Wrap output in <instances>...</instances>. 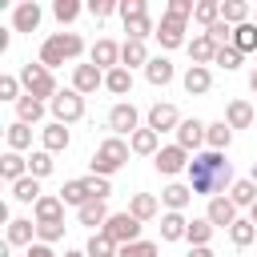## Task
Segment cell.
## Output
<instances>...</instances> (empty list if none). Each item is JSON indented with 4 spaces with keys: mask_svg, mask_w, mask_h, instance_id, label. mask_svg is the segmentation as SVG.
<instances>
[{
    "mask_svg": "<svg viewBox=\"0 0 257 257\" xmlns=\"http://www.w3.org/2000/svg\"><path fill=\"white\" fill-rule=\"evenodd\" d=\"M40 16H44V12H40L36 0H20V4L12 8V28H16V32H36V28H40Z\"/></svg>",
    "mask_w": 257,
    "mask_h": 257,
    "instance_id": "cell-15",
    "label": "cell"
},
{
    "mask_svg": "<svg viewBox=\"0 0 257 257\" xmlns=\"http://www.w3.org/2000/svg\"><path fill=\"white\" fill-rule=\"evenodd\" d=\"M193 201V189L189 185H177V181H169L165 189H161V205H165V213H185V205Z\"/></svg>",
    "mask_w": 257,
    "mask_h": 257,
    "instance_id": "cell-21",
    "label": "cell"
},
{
    "mask_svg": "<svg viewBox=\"0 0 257 257\" xmlns=\"http://www.w3.org/2000/svg\"><path fill=\"white\" fill-rule=\"evenodd\" d=\"M32 217H36V225L64 221V201H60V193H44V197L32 205Z\"/></svg>",
    "mask_w": 257,
    "mask_h": 257,
    "instance_id": "cell-16",
    "label": "cell"
},
{
    "mask_svg": "<svg viewBox=\"0 0 257 257\" xmlns=\"http://www.w3.org/2000/svg\"><path fill=\"white\" fill-rule=\"evenodd\" d=\"M189 161H193V153H185L177 141H173V145H161V153L153 157V165H157V173H161V177H177V173H189Z\"/></svg>",
    "mask_w": 257,
    "mask_h": 257,
    "instance_id": "cell-8",
    "label": "cell"
},
{
    "mask_svg": "<svg viewBox=\"0 0 257 257\" xmlns=\"http://www.w3.org/2000/svg\"><path fill=\"white\" fill-rule=\"evenodd\" d=\"M253 237H257V225H253L249 217H237L233 229H229V241H233L237 249H245V245H253Z\"/></svg>",
    "mask_w": 257,
    "mask_h": 257,
    "instance_id": "cell-42",
    "label": "cell"
},
{
    "mask_svg": "<svg viewBox=\"0 0 257 257\" xmlns=\"http://www.w3.org/2000/svg\"><path fill=\"white\" fill-rule=\"evenodd\" d=\"M205 145H209L213 153H225V149L233 145V128H229L225 120H213V124H209V133H205Z\"/></svg>",
    "mask_w": 257,
    "mask_h": 257,
    "instance_id": "cell-33",
    "label": "cell"
},
{
    "mask_svg": "<svg viewBox=\"0 0 257 257\" xmlns=\"http://www.w3.org/2000/svg\"><path fill=\"white\" fill-rule=\"evenodd\" d=\"M60 201H64V205H76V209H84V205L92 201V193H88V181H84V177H76V181H64V185H60Z\"/></svg>",
    "mask_w": 257,
    "mask_h": 257,
    "instance_id": "cell-30",
    "label": "cell"
},
{
    "mask_svg": "<svg viewBox=\"0 0 257 257\" xmlns=\"http://www.w3.org/2000/svg\"><path fill=\"white\" fill-rule=\"evenodd\" d=\"M128 213L145 225V221H153V217L161 213V201H157L153 193H133V197H128Z\"/></svg>",
    "mask_w": 257,
    "mask_h": 257,
    "instance_id": "cell-26",
    "label": "cell"
},
{
    "mask_svg": "<svg viewBox=\"0 0 257 257\" xmlns=\"http://www.w3.org/2000/svg\"><path fill=\"white\" fill-rule=\"evenodd\" d=\"M205 217L213 221V229H233V221H237V205H233L229 197H213L209 209H205Z\"/></svg>",
    "mask_w": 257,
    "mask_h": 257,
    "instance_id": "cell-18",
    "label": "cell"
},
{
    "mask_svg": "<svg viewBox=\"0 0 257 257\" xmlns=\"http://www.w3.org/2000/svg\"><path fill=\"white\" fill-rule=\"evenodd\" d=\"M120 8V0H88V16L92 20H104V16H112Z\"/></svg>",
    "mask_w": 257,
    "mask_h": 257,
    "instance_id": "cell-52",
    "label": "cell"
},
{
    "mask_svg": "<svg viewBox=\"0 0 257 257\" xmlns=\"http://www.w3.org/2000/svg\"><path fill=\"white\" fill-rule=\"evenodd\" d=\"M100 233H108V237H112V241L124 249V245L141 241V221H137V217L124 209V213H112V217L104 221V229H100Z\"/></svg>",
    "mask_w": 257,
    "mask_h": 257,
    "instance_id": "cell-6",
    "label": "cell"
},
{
    "mask_svg": "<svg viewBox=\"0 0 257 257\" xmlns=\"http://www.w3.org/2000/svg\"><path fill=\"white\" fill-rule=\"evenodd\" d=\"M120 257H157V241H133V245H124L120 249Z\"/></svg>",
    "mask_w": 257,
    "mask_h": 257,
    "instance_id": "cell-51",
    "label": "cell"
},
{
    "mask_svg": "<svg viewBox=\"0 0 257 257\" xmlns=\"http://www.w3.org/2000/svg\"><path fill=\"white\" fill-rule=\"evenodd\" d=\"M84 181H88V193H92V201H108V197H112V181H108V177H96V173H88Z\"/></svg>",
    "mask_w": 257,
    "mask_h": 257,
    "instance_id": "cell-47",
    "label": "cell"
},
{
    "mask_svg": "<svg viewBox=\"0 0 257 257\" xmlns=\"http://www.w3.org/2000/svg\"><path fill=\"white\" fill-rule=\"evenodd\" d=\"M116 12H120V20L128 24V20H137V16H149V4H145V0H120Z\"/></svg>",
    "mask_w": 257,
    "mask_h": 257,
    "instance_id": "cell-50",
    "label": "cell"
},
{
    "mask_svg": "<svg viewBox=\"0 0 257 257\" xmlns=\"http://www.w3.org/2000/svg\"><path fill=\"white\" fill-rule=\"evenodd\" d=\"M40 145H44L48 153H64V149L72 145V133H68V124H56V120H48V124L40 128Z\"/></svg>",
    "mask_w": 257,
    "mask_h": 257,
    "instance_id": "cell-20",
    "label": "cell"
},
{
    "mask_svg": "<svg viewBox=\"0 0 257 257\" xmlns=\"http://www.w3.org/2000/svg\"><path fill=\"white\" fill-rule=\"evenodd\" d=\"M253 24H257V16H253Z\"/></svg>",
    "mask_w": 257,
    "mask_h": 257,
    "instance_id": "cell-60",
    "label": "cell"
},
{
    "mask_svg": "<svg viewBox=\"0 0 257 257\" xmlns=\"http://www.w3.org/2000/svg\"><path fill=\"white\" fill-rule=\"evenodd\" d=\"M24 257H56V253H52V245H40V241H36V245L24 249Z\"/></svg>",
    "mask_w": 257,
    "mask_h": 257,
    "instance_id": "cell-54",
    "label": "cell"
},
{
    "mask_svg": "<svg viewBox=\"0 0 257 257\" xmlns=\"http://www.w3.org/2000/svg\"><path fill=\"white\" fill-rule=\"evenodd\" d=\"M153 56H149V48H145V40H124L120 44V68H145Z\"/></svg>",
    "mask_w": 257,
    "mask_h": 257,
    "instance_id": "cell-23",
    "label": "cell"
},
{
    "mask_svg": "<svg viewBox=\"0 0 257 257\" xmlns=\"http://www.w3.org/2000/svg\"><path fill=\"white\" fill-rule=\"evenodd\" d=\"M249 221H253V225H257V205H253V209H249Z\"/></svg>",
    "mask_w": 257,
    "mask_h": 257,
    "instance_id": "cell-59",
    "label": "cell"
},
{
    "mask_svg": "<svg viewBox=\"0 0 257 257\" xmlns=\"http://www.w3.org/2000/svg\"><path fill=\"white\" fill-rule=\"evenodd\" d=\"M104 88H108L112 96H128V92H133V72H128V68H112V72H104Z\"/></svg>",
    "mask_w": 257,
    "mask_h": 257,
    "instance_id": "cell-37",
    "label": "cell"
},
{
    "mask_svg": "<svg viewBox=\"0 0 257 257\" xmlns=\"http://www.w3.org/2000/svg\"><path fill=\"white\" fill-rule=\"evenodd\" d=\"M108 217H112V213H108V205H104V201H88L84 209H76V221H80V225H88L92 233H100Z\"/></svg>",
    "mask_w": 257,
    "mask_h": 257,
    "instance_id": "cell-27",
    "label": "cell"
},
{
    "mask_svg": "<svg viewBox=\"0 0 257 257\" xmlns=\"http://www.w3.org/2000/svg\"><path fill=\"white\" fill-rule=\"evenodd\" d=\"M185 48H189L193 64H201V68H209V64H213V56H217V44H213V40H209L205 32H197V36H193V40H189Z\"/></svg>",
    "mask_w": 257,
    "mask_h": 257,
    "instance_id": "cell-28",
    "label": "cell"
},
{
    "mask_svg": "<svg viewBox=\"0 0 257 257\" xmlns=\"http://www.w3.org/2000/svg\"><path fill=\"white\" fill-rule=\"evenodd\" d=\"M189 257H213V249L209 245H197V249H189Z\"/></svg>",
    "mask_w": 257,
    "mask_h": 257,
    "instance_id": "cell-55",
    "label": "cell"
},
{
    "mask_svg": "<svg viewBox=\"0 0 257 257\" xmlns=\"http://www.w3.org/2000/svg\"><path fill=\"white\" fill-rule=\"evenodd\" d=\"M193 8H197L193 0H169L165 12H169V16H181V20H193Z\"/></svg>",
    "mask_w": 257,
    "mask_h": 257,
    "instance_id": "cell-53",
    "label": "cell"
},
{
    "mask_svg": "<svg viewBox=\"0 0 257 257\" xmlns=\"http://www.w3.org/2000/svg\"><path fill=\"white\" fill-rule=\"evenodd\" d=\"M128 149H133L137 157H157V153H161V133H153V128H137V133L128 137Z\"/></svg>",
    "mask_w": 257,
    "mask_h": 257,
    "instance_id": "cell-24",
    "label": "cell"
},
{
    "mask_svg": "<svg viewBox=\"0 0 257 257\" xmlns=\"http://www.w3.org/2000/svg\"><path fill=\"white\" fill-rule=\"evenodd\" d=\"M185 237H189L185 213H161V241H185Z\"/></svg>",
    "mask_w": 257,
    "mask_h": 257,
    "instance_id": "cell-31",
    "label": "cell"
},
{
    "mask_svg": "<svg viewBox=\"0 0 257 257\" xmlns=\"http://www.w3.org/2000/svg\"><path fill=\"white\" fill-rule=\"evenodd\" d=\"M0 177H4L8 185L24 181V177H28V157H24V153H4V157H0Z\"/></svg>",
    "mask_w": 257,
    "mask_h": 257,
    "instance_id": "cell-25",
    "label": "cell"
},
{
    "mask_svg": "<svg viewBox=\"0 0 257 257\" xmlns=\"http://www.w3.org/2000/svg\"><path fill=\"white\" fill-rule=\"evenodd\" d=\"M72 88H76L80 96H92L96 88H104V72H100L96 64H76V68H72Z\"/></svg>",
    "mask_w": 257,
    "mask_h": 257,
    "instance_id": "cell-14",
    "label": "cell"
},
{
    "mask_svg": "<svg viewBox=\"0 0 257 257\" xmlns=\"http://www.w3.org/2000/svg\"><path fill=\"white\" fill-rule=\"evenodd\" d=\"M80 12H84V8H80L76 0H56V4H52V16H56L60 24H72V20L80 16Z\"/></svg>",
    "mask_w": 257,
    "mask_h": 257,
    "instance_id": "cell-46",
    "label": "cell"
},
{
    "mask_svg": "<svg viewBox=\"0 0 257 257\" xmlns=\"http://www.w3.org/2000/svg\"><path fill=\"white\" fill-rule=\"evenodd\" d=\"M108 128H112V137H133V133L141 128V112H137V104H133V100L112 104V108H108Z\"/></svg>",
    "mask_w": 257,
    "mask_h": 257,
    "instance_id": "cell-9",
    "label": "cell"
},
{
    "mask_svg": "<svg viewBox=\"0 0 257 257\" xmlns=\"http://www.w3.org/2000/svg\"><path fill=\"white\" fill-rule=\"evenodd\" d=\"M181 112H177V104H169V100H157V104H149V112H145V128H153V133H177L181 128Z\"/></svg>",
    "mask_w": 257,
    "mask_h": 257,
    "instance_id": "cell-7",
    "label": "cell"
},
{
    "mask_svg": "<svg viewBox=\"0 0 257 257\" xmlns=\"http://www.w3.org/2000/svg\"><path fill=\"white\" fill-rule=\"evenodd\" d=\"M193 20H197L201 28H213V24L221 20V0H197V8H193Z\"/></svg>",
    "mask_w": 257,
    "mask_h": 257,
    "instance_id": "cell-41",
    "label": "cell"
},
{
    "mask_svg": "<svg viewBox=\"0 0 257 257\" xmlns=\"http://www.w3.org/2000/svg\"><path fill=\"white\" fill-rule=\"evenodd\" d=\"M189 189L193 197H225V189H233V165L225 161V153H197L189 161Z\"/></svg>",
    "mask_w": 257,
    "mask_h": 257,
    "instance_id": "cell-1",
    "label": "cell"
},
{
    "mask_svg": "<svg viewBox=\"0 0 257 257\" xmlns=\"http://www.w3.org/2000/svg\"><path fill=\"white\" fill-rule=\"evenodd\" d=\"M4 141H8V153H24V149H32V124L12 120V124L4 128Z\"/></svg>",
    "mask_w": 257,
    "mask_h": 257,
    "instance_id": "cell-29",
    "label": "cell"
},
{
    "mask_svg": "<svg viewBox=\"0 0 257 257\" xmlns=\"http://www.w3.org/2000/svg\"><path fill=\"white\" fill-rule=\"evenodd\" d=\"M181 84H185V92H189V96H205V92L213 88V68L189 64V72L181 76Z\"/></svg>",
    "mask_w": 257,
    "mask_h": 257,
    "instance_id": "cell-19",
    "label": "cell"
},
{
    "mask_svg": "<svg viewBox=\"0 0 257 257\" xmlns=\"http://www.w3.org/2000/svg\"><path fill=\"white\" fill-rule=\"evenodd\" d=\"M88 64H96L100 72L120 68V44H116V40H108V36H100V40L88 48Z\"/></svg>",
    "mask_w": 257,
    "mask_h": 257,
    "instance_id": "cell-10",
    "label": "cell"
},
{
    "mask_svg": "<svg viewBox=\"0 0 257 257\" xmlns=\"http://www.w3.org/2000/svg\"><path fill=\"white\" fill-rule=\"evenodd\" d=\"M20 96H24V84H20V76L4 72V76H0V100H12V104H16Z\"/></svg>",
    "mask_w": 257,
    "mask_h": 257,
    "instance_id": "cell-45",
    "label": "cell"
},
{
    "mask_svg": "<svg viewBox=\"0 0 257 257\" xmlns=\"http://www.w3.org/2000/svg\"><path fill=\"white\" fill-rule=\"evenodd\" d=\"M20 84H24V92H28V96H36V100H44V104L60 92V88H56L52 68H44L40 60H36V64H32V60H28V64H20Z\"/></svg>",
    "mask_w": 257,
    "mask_h": 257,
    "instance_id": "cell-4",
    "label": "cell"
},
{
    "mask_svg": "<svg viewBox=\"0 0 257 257\" xmlns=\"http://www.w3.org/2000/svg\"><path fill=\"white\" fill-rule=\"evenodd\" d=\"M157 40H161V48L169 52V48H181V44H189V36H185V20L181 16H161V24H157Z\"/></svg>",
    "mask_w": 257,
    "mask_h": 257,
    "instance_id": "cell-11",
    "label": "cell"
},
{
    "mask_svg": "<svg viewBox=\"0 0 257 257\" xmlns=\"http://www.w3.org/2000/svg\"><path fill=\"white\" fill-rule=\"evenodd\" d=\"M80 52H84L80 32H52V36L40 44V64H44V68H60L64 60H80Z\"/></svg>",
    "mask_w": 257,
    "mask_h": 257,
    "instance_id": "cell-2",
    "label": "cell"
},
{
    "mask_svg": "<svg viewBox=\"0 0 257 257\" xmlns=\"http://www.w3.org/2000/svg\"><path fill=\"white\" fill-rule=\"evenodd\" d=\"M173 60L169 56H153L149 64H145V80L153 84V88H165V84H173Z\"/></svg>",
    "mask_w": 257,
    "mask_h": 257,
    "instance_id": "cell-22",
    "label": "cell"
},
{
    "mask_svg": "<svg viewBox=\"0 0 257 257\" xmlns=\"http://www.w3.org/2000/svg\"><path fill=\"white\" fill-rule=\"evenodd\" d=\"M225 124L229 128H253L257 124V108L249 100H229L225 104Z\"/></svg>",
    "mask_w": 257,
    "mask_h": 257,
    "instance_id": "cell-17",
    "label": "cell"
},
{
    "mask_svg": "<svg viewBox=\"0 0 257 257\" xmlns=\"http://www.w3.org/2000/svg\"><path fill=\"white\" fill-rule=\"evenodd\" d=\"M12 197H16L20 205H36V201H40L44 193H40V181H36V177L28 173L24 181H16V185H12Z\"/></svg>",
    "mask_w": 257,
    "mask_h": 257,
    "instance_id": "cell-38",
    "label": "cell"
},
{
    "mask_svg": "<svg viewBox=\"0 0 257 257\" xmlns=\"http://www.w3.org/2000/svg\"><path fill=\"white\" fill-rule=\"evenodd\" d=\"M52 169H56V161H52V153H48V149H36V153L28 157V173H32L36 181H44Z\"/></svg>",
    "mask_w": 257,
    "mask_h": 257,
    "instance_id": "cell-43",
    "label": "cell"
},
{
    "mask_svg": "<svg viewBox=\"0 0 257 257\" xmlns=\"http://www.w3.org/2000/svg\"><path fill=\"white\" fill-rule=\"evenodd\" d=\"M213 233H217V229H213V221H209V217H193V221H189V237H185V241H189V249H197V245H209V241H213Z\"/></svg>",
    "mask_w": 257,
    "mask_h": 257,
    "instance_id": "cell-34",
    "label": "cell"
},
{
    "mask_svg": "<svg viewBox=\"0 0 257 257\" xmlns=\"http://www.w3.org/2000/svg\"><path fill=\"white\" fill-rule=\"evenodd\" d=\"M205 36L217 44V48H225V44H233V24H225V20H217L213 28H205Z\"/></svg>",
    "mask_w": 257,
    "mask_h": 257,
    "instance_id": "cell-48",
    "label": "cell"
},
{
    "mask_svg": "<svg viewBox=\"0 0 257 257\" xmlns=\"http://www.w3.org/2000/svg\"><path fill=\"white\" fill-rule=\"evenodd\" d=\"M44 108H48L44 100H36V96H28V92H24V96L16 100V120H24V124H36V120L44 116Z\"/></svg>",
    "mask_w": 257,
    "mask_h": 257,
    "instance_id": "cell-32",
    "label": "cell"
},
{
    "mask_svg": "<svg viewBox=\"0 0 257 257\" xmlns=\"http://www.w3.org/2000/svg\"><path fill=\"white\" fill-rule=\"evenodd\" d=\"M84 253H88V257H120V245H116L108 233H92L88 245H84Z\"/></svg>",
    "mask_w": 257,
    "mask_h": 257,
    "instance_id": "cell-36",
    "label": "cell"
},
{
    "mask_svg": "<svg viewBox=\"0 0 257 257\" xmlns=\"http://www.w3.org/2000/svg\"><path fill=\"white\" fill-rule=\"evenodd\" d=\"M64 257H88L84 249H64Z\"/></svg>",
    "mask_w": 257,
    "mask_h": 257,
    "instance_id": "cell-56",
    "label": "cell"
},
{
    "mask_svg": "<svg viewBox=\"0 0 257 257\" xmlns=\"http://www.w3.org/2000/svg\"><path fill=\"white\" fill-rule=\"evenodd\" d=\"M229 201L237 205V209H253L257 205V185L245 177V181H233V189H229Z\"/></svg>",
    "mask_w": 257,
    "mask_h": 257,
    "instance_id": "cell-35",
    "label": "cell"
},
{
    "mask_svg": "<svg viewBox=\"0 0 257 257\" xmlns=\"http://www.w3.org/2000/svg\"><path fill=\"white\" fill-rule=\"evenodd\" d=\"M249 181H253V185H257V161H253V169H249Z\"/></svg>",
    "mask_w": 257,
    "mask_h": 257,
    "instance_id": "cell-58",
    "label": "cell"
},
{
    "mask_svg": "<svg viewBox=\"0 0 257 257\" xmlns=\"http://www.w3.org/2000/svg\"><path fill=\"white\" fill-rule=\"evenodd\" d=\"M241 60H245V56H241L233 44L217 48V56H213V64H217V68H225V72H237V68H241Z\"/></svg>",
    "mask_w": 257,
    "mask_h": 257,
    "instance_id": "cell-44",
    "label": "cell"
},
{
    "mask_svg": "<svg viewBox=\"0 0 257 257\" xmlns=\"http://www.w3.org/2000/svg\"><path fill=\"white\" fill-rule=\"evenodd\" d=\"M128 153H133V149H128L124 137H108V141L96 145V153H92L88 165H92L96 177H112V173H120V169L128 165Z\"/></svg>",
    "mask_w": 257,
    "mask_h": 257,
    "instance_id": "cell-3",
    "label": "cell"
},
{
    "mask_svg": "<svg viewBox=\"0 0 257 257\" xmlns=\"http://www.w3.org/2000/svg\"><path fill=\"white\" fill-rule=\"evenodd\" d=\"M48 112H52L56 124H76V120L84 116V96L68 84V88H60V92L48 100Z\"/></svg>",
    "mask_w": 257,
    "mask_h": 257,
    "instance_id": "cell-5",
    "label": "cell"
},
{
    "mask_svg": "<svg viewBox=\"0 0 257 257\" xmlns=\"http://www.w3.org/2000/svg\"><path fill=\"white\" fill-rule=\"evenodd\" d=\"M221 20L225 24H249V4L245 0H221Z\"/></svg>",
    "mask_w": 257,
    "mask_h": 257,
    "instance_id": "cell-40",
    "label": "cell"
},
{
    "mask_svg": "<svg viewBox=\"0 0 257 257\" xmlns=\"http://www.w3.org/2000/svg\"><path fill=\"white\" fill-rule=\"evenodd\" d=\"M4 241H8L12 249H28V245H36V221H32V217H12Z\"/></svg>",
    "mask_w": 257,
    "mask_h": 257,
    "instance_id": "cell-13",
    "label": "cell"
},
{
    "mask_svg": "<svg viewBox=\"0 0 257 257\" xmlns=\"http://www.w3.org/2000/svg\"><path fill=\"white\" fill-rule=\"evenodd\" d=\"M205 133H209V124H205V120L185 116V120H181V128H177V145H181L185 153H197V149L205 145Z\"/></svg>",
    "mask_w": 257,
    "mask_h": 257,
    "instance_id": "cell-12",
    "label": "cell"
},
{
    "mask_svg": "<svg viewBox=\"0 0 257 257\" xmlns=\"http://www.w3.org/2000/svg\"><path fill=\"white\" fill-rule=\"evenodd\" d=\"M64 237V221H52V225H36V241L40 245H56Z\"/></svg>",
    "mask_w": 257,
    "mask_h": 257,
    "instance_id": "cell-49",
    "label": "cell"
},
{
    "mask_svg": "<svg viewBox=\"0 0 257 257\" xmlns=\"http://www.w3.org/2000/svg\"><path fill=\"white\" fill-rule=\"evenodd\" d=\"M233 48H237L241 56H245V52H257V24H253V20L233 28Z\"/></svg>",
    "mask_w": 257,
    "mask_h": 257,
    "instance_id": "cell-39",
    "label": "cell"
},
{
    "mask_svg": "<svg viewBox=\"0 0 257 257\" xmlns=\"http://www.w3.org/2000/svg\"><path fill=\"white\" fill-rule=\"evenodd\" d=\"M249 88H253V92H257V68H253V72H249Z\"/></svg>",
    "mask_w": 257,
    "mask_h": 257,
    "instance_id": "cell-57",
    "label": "cell"
}]
</instances>
